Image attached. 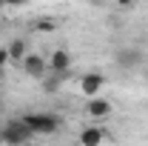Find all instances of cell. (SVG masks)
Instances as JSON below:
<instances>
[{
  "mask_svg": "<svg viewBox=\"0 0 148 146\" xmlns=\"http://www.w3.org/2000/svg\"><path fill=\"white\" fill-rule=\"evenodd\" d=\"M6 63H9V52H6V46H0V74L6 69Z\"/></svg>",
  "mask_w": 148,
  "mask_h": 146,
  "instance_id": "cell-10",
  "label": "cell"
},
{
  "mask_svg": "<svg viewBox=\"0 0 148 146\" xmlns=\"http://www.w3.org/2000/svg\"><path fill=\"white\" fill-rule=\"evenodd\" d=\"M23 72L29 74V77H37L40 80V77H46V72H49V60L34 55V52H29L26 60H23Z\"/></svg>",
  "mask_w": 148,
  "mask_h": 146,
  "instance_id": "cell-3",
  "label": "cell"
},
{
  "mask_svg": "<svg viewBox=\"0 0 148 146\" xmlns=\"http://www.w3.org/2000/svg\"><path fill=\"white\" fill-rule=\"evenodd\" d=\"M106 140V132L100 126H88V129H83V135H80V143L83 146H100Z\"/></svg>",
  "mask_w": 148,
  "mask_h": 146,
  "instance_id": "cell-7",
  "label": "cell"
},
{
  "mask_svg": "<svg viewBox=\"0 0 148 146\" xmlns=\"http://www.w3.org/2000/svg\"><path fill=\"white\" fill-rule=\"evenodd\" d=\"M114 60L120 63V69H137L140 60H143V55H140V49H134V46H120V52L114 55Z\"/></svg>",
  "mask_w": 148,
  "mask_h": 146,
  "instance_id": "cell-6",
  "label": "cell"
},
{
  "mask_svg": "<svg viewBox=\"0 0 148 146\" xmlns=\"http://www.w3.org/2000/svg\"><path fill=\"white\" fill-rule=\"evenodd\" d=\"M20 120L32 129V135H51V132L60 129V120H57V115H51V112H29Z\"/></svg>",
  "mask_w": 148,
  "mask_h": 146,
  "instance_id": "cell-1",
  "label": "cell"
},
{
  "mask_svg": "<svg viewBox=\"0 0 148 146\" xmlns=\"http://www.w3.org/2000/svg\"><path fill=\"white\" fill-rule=\"evenodd\" d=\"M103 83H106V77L100 72H88L80 77V89L86 97H100V89H103Z\"/></svg>",
  "mask_w": 148,
  "mask_h": 146,
  "instance_id": "cell-4",
  "label": "cell"
},
{
  "mask_svg": "<svg viewBox=\"0 0 148 146\" xmlns=\"http://www.w3.org/2000/svg\"><path fill=\"white\" fill-rule=\"evenodd\" d=\"M6 52H9V60H26V55H29V46H26V40L23 37H14L9 46H6Z\"/></svg>",
  "mask_w": 148,
  "mask_h": 146,
  "instance_id": "cell-9",
  "label": "cell"
},
{
  "mask_svg": "<svg viewBox=\"0 0 148 146\" xmlns=\"http://www.w3.org/2000/svg\"><path fill=\"white\" fill-rule=\"evenodd\" d=\"M88 115L97 117V120H103V117H108V115H111V103H108V100H103V97H91V100H88Z\"/></svg>",
  "mask_w": 148,
  "mask_h": 146,
  "instance_id": "cell-8",
  "label": "cell"
},
{
  "mask_svg": "<svg viewBox=\"0 0 148 146\" xmlns=\"http://www.w3.org/2000/svg\"><path fill=\"white\" fill-rule=\"evenodd\" d=\"M32 138H34V135H32V129L26 126L20 117H17V120H9L6 129H3V140H6L9 146H23V143H29Z\"/></svg>",
  "mask_w": 148,
  "mask_h": 146,
  "instance_id": "cell-2",
  "label": "cell"
},
{
  "mask_svg": "<svg viewBox=\"0 0 148 146\" xmlns=\"http://www.w3.org/2000/svg\"><path fill=\"white\" fill-rule=\"evenodd\" d=\"M71 69V55L66 49H57L51 52V60H49V72L57 74V77H66V72Z\"/></svg>",
  "mask_w": 148,
  "mask_h": 146,
  "instance_id": "cell-5",
  "label": "cell"
}]
</instances>
